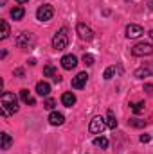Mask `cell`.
<instances>
[{
	"label": "cell",
	"instance_id": "ac0fdd59",
	"mask_svg": "<svg viewBox=\"0 0 153 154\" xmlns=\"http://www.w3.org/2000/svg\"><path fill=\"white\" fill-rule=\"evenodd\" d=\"M0 138H2V145H0V149L7 151V149L11 147V143H13V138H11L7 133H2V134H0Z\"/></svg>",
	"mask_w": 153,
	"mask_h": 154
},
{
	"label": "cell",
	"instance_id": "d6986e66",
	"mask_svg": "<svg viewBox=\"0 0 153 154\" xmlns=\"http://www.w3.org/2000/svg\"><path fill=\"white\" fill-rule=\"evenodd\" d=\"M94 145H96V147H101V149H108V138H105V136H96V138H94Z\"/></svg>",
	"mask_w": 153,
	"mask_h": 154
},
{
	"label": "cell",
	"instance_id": "1f68e13d",
	"mask_svg": "<svg viewBox=\"0 0 153 154\" xmlns=\"http://www.w3.org/2000/svg\"><path fill=\"white\" fill-rule=\"evenodd\" d=\"M150 38H153V29L150 31Z\"/></svg>",
	"mask_w": 153,
	"mask_h": 154
},
{
	"label": "cell",
	"instance_id": "6da1fadb",
	"mask_svg": "<svg viewBox=\"0 0 153 154\" xmlns=\"http://www.w3.org/2000/svg\"><path fill=\"white\" fill-rule=\"evenodd\" d=\"M0 109H2V116L7 118L9 115H15L18 111V99L15 93L11 91H4L0 97Z\"/></svg>",
	"mask_w": 153,
	"mask_h": 154
},
{
	"label": "cell",
	"instance_id": "44dd1931",
	"mask_svg": "<svg viewBox=\"0 0 153 154\" xmlns=\"http://www.w3.org/2000/svg\"><path fill=\"white\" fill-rule=\"evenodd\" d=\"M0 25H2V34H0V39H5L9 36V23L5 20H0Z\"/></svg>",
	"mask_w": 153,
	"mask_h": 154
},
{
	"label": "cell",
	"instance_id": "484cf974",
	"mask_svg": "<svg viewBox=\"0 0 153 154\" xmlns=\"http://www.w3.org/2000/svg\"><path fill=\"white\" fill-rule=\"evenodd\" d=\"M43 106H45L47 109H50V111H52V109H54V106H56V100H54V99H47Z\"/></svg>",
	"mask_w": 153,
	"mask_h": 154
},
{
	"label": "cell",
	"instance_id": "f546056e",
	"mask_svg": "<svg viewBox=\"0 0 153 154\" xmlns=\"http://www.w3.org/2000/svg\"><path fill=\"white\" fill-rule=\"evenodd\" d=\"M16 2H18V4H27L29 0H16Z\"/></svg>",
	"mask_w": 153,
	"mask_h": 154
},
{
	"label": "cell",
	"instance_id": "7402d4cb",
	"mask_svg": "<svg viewBox=\"0 0 153 154\" xmlns=\"http://www.w3.org/2000/svg\"><path fill=\"white\" fill-rule=\"evenodd\" d=\"M150 74H151V70H150V68H139V70L135 72V77L142 79V77H148Z\"/></svg>",
	"mask_w": 153,
	"mask_h": 154
},
{
	"label": "cell",
	"instance_id": "2e32d148",
	"mask_svg": "<svg viewBox=\"0 0 153 154\" xmlns=\"http://www.w3.org/2000/svg\"><path fill=\"white\" fill-rule=\"evenodd\" d=\"M117 72H122V68H121V66H108V68L105 70L103 77H105L106 81H110V79H112V77H114L115 74H117Z\"/></svg>",
	"mask_w": 153,
	"mask_h": 154
},
{
	"label": "cell",
	"instance_id": "e0dca14e",
	"mask_svg": "<svg viewBox=\"0 0 153 154\" xmlns=\"http://www.w3.org/2000/svg\"><path fill=\"white\" fill-rule=\"evenodd\" d=\"M20 97H22V100H24L25 104H31V106H34V104H36V100L31 97L29 90H20Z\"/></svg>",
	"mask_w": 153,
	"mask_h": 154
},
{
	"label": "cell",
	"instance_id": "603a6c76",
	"mask_svg": "<svg viewBox=\"0 0 153 154\" xmlns=\"http://www.w3.org/2000/svg\"><path fill=\"white\" fill-rule=\"evenodd\" d=\"M128 124H130L132 127H144V125H146V122H144V120H139V118H132Z\"/></svg>",
	"mask_w": 153,
	"mask_h": 154
},
{
	"label": "cell",
	"instance_id": "3957f363",
	"mask_svg": "<svg viewBox=\"0 0 153 154\" xmlns=\"http://www.w3.org/2000/svg\"><path fill=\"white\" fill-rule=\"evenodd\" d=\"M15 43H16V47H20V48H31L34 43H36V38L31 34V32H20L16 39H15Z\"/></svg>",
	"mask_w": 153,
	"mask_h": 154
},
{
	"label": "cell",
	"instance_id": "5bb4252c",
	"mask_svg": "<svg viewBox=\"0 0 153 154\" xmlns=\"http://www.w3.org/2000/svg\"><path fill=\"white\" fill-rule=\"evenodd\" d=\"M36 93L41 95V97H47L49 93H50V84L49 82H45V81H41L36 84Z\"/></svg>",
	"mask_w": 153,
	"mask_h": 154
},
{
	"label": "cell",
	"instance_id": "5b68a950",
	"mask_svg": "<svg viewBox=\"0 0 153 154\" xmlns=\"http://www.w3.org/2000/svg\"><path fill=\"white\" fill-rule=\"evenodd\" d=\"M52 16H54V7L49 5V4L40 5L38 11H36V18L40 22H49V20H52Z\"/></svg>",
	"mask_w": 153,
	"mask_h": 154
},
{
	"label": "cell",
	"instance_id": "7a4b0ae2",
	"mask_svg": "<svg viewBox=\"0 0 153 154\" xmlns=\"http://www.w3.org/2000/svg\"><path fill=\"white\" fill-rule=\"evenodd\" d=\"M67 45H69V31H67V27H61L52 38V48L63 50V48H67Z\"/></svg>",
	"mask_w": 153,
	"mask_h": 154
},
{
	"label": "cell",
	"instance_id": "ffe728a7",
	"mask_svg": "<svg viewBox=\"0 0 153 154\" xmlns=\"http://www.w3.org/2000/svg\"><path fill=\"white\" fill-rule=\"evenodd\" d=\"M106 125L110 127V129H115L117 127V118L112 111H108V115H106Z\"/></svg>",
	"mask_w": 153,
	"mask_h": 154
},
{
	"label": "cell",
	"instance_id": "30bf717a",
	"mask_svg": "<svg viewBox=\"0 0 153 154\" xmlns=\"http://www.w3.org/2000/svg\"><path fill=\"white\" fill-rule=\"evenodd\" d=\"M76 65H77V57L76 56L67 54V56L61 57V66H63L65 70H72V68H76Z\"/></svg>",
	"mask_w": 153,
	"mask_h": 154
},
{
	"label": "cell",
	"instance_id": "cb8c5ba5",
	"mask_svg": "<svg viewBox=\"0 0 153 154\" xmlns=\"http://www.w3.org/2000/svg\"><path fill=\"white\" fill-rule=\"evenodd\" d=\"M94 61H96V59H94V56H92V54H85V56H83V63H85L86 66H92V65H94Z\"/></svg>",
	"mask_w": 153,
	"mask_h": 154
},
{
	"label": "cell",
	"instance_id": "4dcf8cb0",
	"mask_svg": "<svg viewBox=\"0 0 153 154\" xmlns=\"http://www.w3.org/2000/svg\"><path fill=\"white\" fill-rule=\"evenodd\" d=\"M5 2H7V0H0V5H5Z\"/></svg>",
	"mask_w": 153,
	"mask_h": 154
},
{
	"label": "cell",
	"instance_id": "8fae6325",
	"mask_svg": "<svg viewBox=\"0 0 153 154\" xmlns=\"http://www.w3.org/2000/svg\"><path fill=\"white\" fill-rule=\"evenodd\" d=\"M43 75L45 77H52L54 82H61V75H58V72H56V68H54L52 65H47V66L43 68Z\"/></svg>",
	"mask_w": 153,
	"mask_h": 154
},
{
	"label": "cell",
	"instance_id": "9a60e30c",
	"mask_svg": "<svg viewBox=\"0 0 153 154\" xmlns=\"http://www.w3.org/2000/svg\"><path fill=\"white\" fill-rule=\"evenodd\" d=\"M24 14H25V11H24L22 5H16V7L11 9V18H13V20H22Z\"/></svg>",
	"mask_w": 153,
	"mask_h": 154
},
{
	"label": "cell",
	"instance_id": "277c9868",
	"mask_svg": "<svg viewBox=\"0 0 153 154\" xmlns=\"http://www.w3.org/2000/svg\"><path fill=\"white\" fill-rule=\"evenodd\" d=\"M105 127H106V118H103V116H94L88 124V131L92 134H103Z\"/></svg>",
	"mask_w": 153,
	"mask_h": 154
},
{
	"label": "cell",
	"instance_id": "ba28073f",
	"mask_svg": "<svg viewBox=\"0 0 153 154\" xmlns=\"http://www.w3.org/2000/svg\"><path fill=\"white\" fill-rule=\"evenodd\" d=\"M144 34V29L141 27V25H137V23H130L128 27H126V38H141Z\"/></svg>",
	"mask_w": 153,
	"mask_h": 154
},
{
	"label": "cell",
	"instance_id": "4fadbf2b",
	"mask_svg": "<svg viewBox=\"0 0 153 154\" xmlns=\"http://www.w3.org/2000/svg\"><path fill=\"white\" fill-rule=\"evenodd\" d=\"M63 122H65V116L61 115V113H58V111H52L49 115V124L50 125H61Z\"/></svg>",
	"mask_w": 153,
	"mask_h": 154
},
{
	"label": "cell",
	"instance_id": "83f0119b",
	"mask_svg": "<svg viewBox=\"0 0 153 154\" xmlns=\"http://www.w3.org/2000/svg\"><path fill=\"white\" fill-rule=\"evenodd\" d=\"M15 75L24 77V68H16V70H15Z\"/></svg>",
	"mask_w": 153,
	"mask_h": 154
},
{
	"label": "cell",
	"instance_id": "f1b7e54d",
	"mask_svg": "<svg viewBox=\"0 0 153 154\" xmlns=\"http://www.w3.org/2000/svg\"><path fill=\"white\" fill-rule=\"evenodd\" d=\"M144 90L146 91H153V84H144Z\"/></svg>",
	"mask_w": 153,
	"mask_h": 154
},
{
	"label": "cell",
	"instance_id": "d4e9b609",
	"mask_svg": "<svg viewBox=\"0 0 153 154\" xmlns=\"http://www.w3.org/2000/svg\"><path fill=\"white\" fill-rule=\"evenodd\" d=\"M130 106H132V109H133L137 115L144 111V102H137V104H130Z\"/></svg>",
	"mask_w": 153,
	"mask_h": 154
},
{
	"label": "cell",
	"instance_id": "7c38bea8",
	"mask_svg": "<svg viewBox=\"0 0 153 154\" xmlns=\"http://www.w3.org/2000/svg\"><path fill=\"white\" fill-rule=\"evenodd\" d=\"M61 104L67 106V108H72V106L76 104V95H74L72 91H65V93L61 95Z\"/></svg>",
	"mask_w": 153,
	"mask_h": 154
},
{
	"label": "cell",
	"instance_id": "9c48e42d",
	"mask_svg": "<svg viewBox=\"0 0 153 154\" xmlns=\"http://www.w3.org/2000/svg\"><path fill=\"white\" fill-rule=\"evenodd\" d=\"M86 81H88V74L86 72H79L76 77H72V88H76V90L85 88Z\"/></svg>",
	"mask_w": 153,
	"mask_h": 154
},
{
	"label": "cell",
	"instance_id": "52a82bcc",
	"mask_svg": "<svg viewBox=\"0 0 153 154\" xmlns=\"http://www.w3.org/2000/svg\"><path fill=\"white\" fill-rule=\"evenodd\" d=\"M76 32L79 34V38L85 39V41H90V39L94 38V31H92L86 23H83V22H79L76 25Z\"/></svg>",
	"mask_w": 153,
	"mask_h": 154
},
{
	"label": "cell",
	"instance_id": "8992f818",
	"mask_svg": "<svg viewBox=\"0 0 153 154\" xmlns=\"http://www.w3.org/2000/svg\"><path fill=\"white\" fill-rule=\"evenodd\" d=\"M132 54L141 57V56H151L153 54V45L150 43H137L133 48H132Z\"/></svg>",
	"mask_w": 153,
	"mask_h": 154
},
{
	"label": "cell",
	"instance_id": "4316f807",
	"mask_svg": "<svg viewBox=\"0 0 153 154\" xmlns=\"http://www.w3.org/2000/svg\"><path fill=\"white\" fill-rule=\"evenodd\" d=\"M150 140H151V138H150V134H142V136H141V142H142V143H148Z\"/></svg>",
	"mask_w": 153,
	"mask_h": 154
}]
</instances>
